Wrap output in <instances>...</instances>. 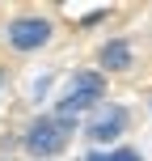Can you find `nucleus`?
I'll use <instances>...</instances> for the list:
<instances>
[{
    "label": "nucleus",
    "instance_id": "obj_5",
    "mask_svg": "<svg viewBox=\"0 0 152 161\" xmlns=\"http://www.w3.org/2000/svg\"><path fill=\"white\" fill-rule=\"evenodd\" d=\"M102 68H106V72H123V68H131V47L118 42V38L106 42V47H102Z\"/></svg>",
    "mask_w": 152,
    "mask_h": 161
},
{
    "label": "nucleus",
    "instance_id": "obj_3",
    "mask_svg": "<svg viewBox=\"0 0 152 161\" xmlns=\"http://www.w3.org/2000/svg\"><path fill=\"white\" fill-rule=\"evenodd\" d=\"M4 38H8V47H17V51H38L42 42L51 38V21H42V17H21V21H13L4 30Z\"/></svg>",
    "mask_w": 152,
    "mask_h": 161
},
{
    "label": "nucleus",
    "instance_id": "obj_7",
    "mask_svg": "<svg viewBox=\"0 0 152 161\" xmlns=\"http://www.w3.org/2000/svg\"><path fill=\"white\" fill-rule=\"evenodd\" d=\"M89 161H110V153H93V157H89Z\"/></svg>",
    "mask_w": 152,
    "mask_h": 161
},
{
    "label": "nucleus",
    "instance_id": "obj_2",
    "mask_svg": "<svg viewBox=\"0 0 152 161\" xmlns=\"http://www.w3.org/2000/svg\"><path fill=\"white\" fill-rule=\"evenodd\" d=\"M102 93H106L102 72H76V76H72V85H68V97L59 102V110H55V119L72 123L76 114L97 110V106H102Z\"/></svg>",
    "mask_w": 152,
    "mask_h": 161
},
{
    "label": "nucleus",
    "instance_id": "obj_8",
    "mask_svg": "<svg viewBox=\"0 0 152 161\" xmlns=\"http://www.w3.org/2000/svg\"><path fill=\"white\" fill-rule=\"evenodd\" d=\"M0 89H4V68H0Z\"/></svg>",
    "mask_w": 152,
    "mask_h": 161
},
{
    "label": "nucleus",
    "instance_id": "obj_1",
    "mask_svg": "<svg viewBox=\"0 0 152 161\" xmlns=\"http://www.w3.org/2000/svg\"><path fill=\"white\" fill-rule=\"evenodd\" d=\"M68 140H72V123L55 119V114H42L38 123L25 127V148L34 153V161H51L55 153H64Z\"/></svg>",
    "mask_w": 152,
    "mask_h": 161
},
{
    "label": "nucleus",
    "instance_id": "obj_6",
    "mask_svg": "<svg viewBox=\"0 0 152 161\" xmlns=\"http://www.w3.org/2000/svg\"><path fill=\"white\" fill-rule=\"evenodd\" d=\"M110 161H139V153H131V148H118V153H110Z\"/></svg>",
    "mask_w": 152,
    "mask_h": 161
},
{
    "label": "nucleus",
    "instance_id": "obj_4",
    "mask_svg": "<svg viewBox=\"0 0 152 161\" xmlns=\"http://www.w3.org/2000/svg\"><path fill=\"white\" fill-rule=\"evenodd\" d=\"M123 127H127V110L123 106H97L85 131L93 140H114V136H123Z\"/></svg>",
    "mask_w": 152,
    "mask_h": 161
}]
</instances>
